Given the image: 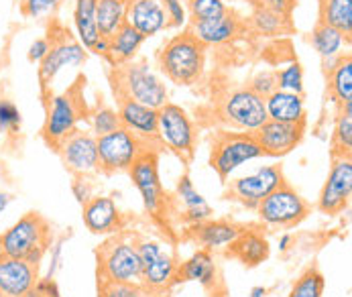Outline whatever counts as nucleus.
<instances>
[{
	"label": "nucleus",
	"instance_id": "f257e3e1",
	"mask_svg": "<svg viewBox=\"0 0 352 297\" xmlns=\"http://www.w3.org/2000/svg\"><path fill=\"white\" fill-rule=\"evenodd\" d=\"M51 245L53 234L50 222L37 212H29L0 234V256L25 258L39 267Z\"/></svg>",
	"mask_w": 352,
	"mask_h": 297
},
{
	"label": "nucleus",
	"instance_id": "f03ea898",
	"mask_svg": "<svg viewBox=\"0 0 352 297\" xmlns=\"http://www.w3.org/2000/svg\"><path fill=\"white\" fill-rule=\"evenodd\" d=\"M159 69L167 80L179 86H192L200 82L206 67V45L190 33L175 35L169 39L157 55Z\"/></svg>",
	"mask_w": 352,
	"mask_h": 297
},
{
	"label": "nucleus",
	"instance_id": "7ed1b4c3",
	"mask_svg": "<svg viewBox=\"0 0 352 297\" xmlns=\"http://www.w3.org/2000/svg\"><path fill=\"white\" fill-rule=\"evenodd\" d=\"M112 90L114 96L118 98V104L124 100H135L155 110L167 104L165 84L153 74L145 61H129L122 65H114Z\"/></svg>",
	"mask_w": 352,
	"mask_h": 297
},
{
	"label": "nucleus",
	"instance_id": "20e7f679",
	"mask_svg": "<svg viewBox=\"0 0 352 297\" xmlns=\"http://www.w3.org/2000/svg\"><path fill=\"white\" fill-rule=\"evenodd\" d=\"M88 108L84 102L82 80L74 84L67 92L57 94L47 102V118L43 124V137L51 148L61 145V141L78 129V122L86 118Z\"/></svg>",
	"mask_w": 352,
	"mask_h": 297
},
{
	"label": "nucleus",
	"instance_id": "39448f33",
	"mask_svg": "<svg viewBox=\"0 0 352 297\" xmlns=\"http://www.w3.org/2000/svg\"><path fill=\"white\" fill-rule=\"evenodd\" d=\"M98 281L141 283L143 265L137 247L120 236H110L96 248Z\"/></svg>",
	"mask_w": 352,
	"mask_h": 297
},
{
	"label": "nucleus",
	"instance_id": "423d86ee",
	"mask_svg": "<svg viewBox=\"0 0 352 297\" xmlns=\"http://www.w3.org/2000/svg\"><path fill=\"white\" fill-rule=\"evenodd\" d=\"M265 157L252 133H216L210 148V167L218 173L222 182L230 177L234 169L247 161Z\"/></svg>",
	"mask_w": 352,
	"mask_h": 297
},
{
	"label": "nucleus",
	"instance_id": "0eeeda50",
	"mask_svg": "<svg viewBox=\"0 0 352 297\" xmlns=\"http://www.w3.org/2000/svg\"><path fill=\"white\" fill-rule=\"evenodd\" d=\"M157 139L177 153L184 161H192L198 133L190 114L177 104H165L157 110Z\"/></svg>",
	"mask_w": 352,
	"mask_h": 297
},
{
	"label": "nucleus",
	"instance_id": "6e6552de",
	"mask_svg": "<svg viewBox=\"0 0 352 297\" xmlns=\"http://www.w3.org/2000/svg\"><path fill=\"white\" fill-rule=\"evenodd\" d=\"M98 147V171L104 175H114L129 171L133 161L149 148V141L139 139L126 129H116L108 135L96 137Z\"/></svg>",
	"mask_w": 352,
	"mask_h": 297
},
{
	"label": "nucleus",
	"instance_id": "1a4fd4ad",
	"mask_svg": "<svg viewBox=\"0 0 352 297\" xmlns=\"http://www.w3.org/2000/svg\"><path fill=\"white\" fill-rule=\"evenodd\" d=\"M256 214L258 220L269 226L292 228L307 218L309 204L287 182H283L267 198L261 199V204L256 206Z\"/></svg>",
	"mask_w": 352,
	"mask_h": 297
},
{
	"label": "nucleus",
	"instance_id": "9d476101",
	"mask_svg": "<svg viewBox=\"0 0 352 297\" xmlns=\"http://www.w3.org/2000/svg\"><path fill=\"white\" fill-rule=\"evenodd\" d=\"M129 175L139 190L147 212L159 218L167 212V196L159 179V155L155 148H145L131 165Z\"/></svg>",
	"mask_w": 352,
	"mask_h": 297
},
{
	"label": "nucleus",
	"instance_id": "9b49d317",
	"mask_svg": "<svg viewBox=\"0 0 352 297\" xmlns=\"http://www.w3.org/2000/svg\"><path fill=\"white\" fill-rule=\"evenodd\" d=\"M220 114L230 129L243 133H254L269 120L265 98L254 94L251 88H239L230 92L222 102Z\"/></svg>",
	"mask_w": 352,
	"mask_h": 297
},
{
	"label": "nucleus",
	"instance_id": "f8f14e48",
	"mask_svg": "<svg viewBox=\"0 0 352 297\" xmlns=\"http://www.w3.org/2000/svg\"><path fill=\"white\" fill-rule=\"evenodd\" d=\"M285 179L283 167L281 165H267L256 169L252 175L239 177L230 184L228 198L241 201L243 206L256 210L261 199L267 198L273 190H277Z\"/></svg>",
	"mask_w": 352,
	"mask_h": 297
},
{
	"label": "nucleus",
	"instance_id": "ddd939ff",
	"mask_svg": "<svg viewBox=\"0 0 352 297\" xmlns=\"http://www.w3.org/2000/svg\"><path fill=\"white\" fill-rule=\"evenodd\" d=\"M352 194V159L351 155H340L334 157L332 169L328 173V179L320 192L318 198V208L324 214H340L349 201Z\"/></svg>",
	"mask_w": 352,
	"mask_h": 297
},
{
	"label": "nucleus",
	"instance_id": "4468645a",
	"mask_svg": "<svg viewBox=\"0 0 352 297\" xmlns=\"http://www.w3.org/2000/svg\"><path fill=\"white\" fill-rule=\"evenodd\" d=\"M57 153L61 155L63 165L74 175H88L92 171H98L96 137L86 131L76 129L72 135H67L57 147Z\"/></svg>",
	"mask_w": 352,
	"mask_h": 297
},
{
	"label": "nucleus",
	"instance_id": "2eb2a0df",
	"mask_svg": "<svg viewBox=\"0 0 352 297\" xmlns=\"http://www.w3.org/2000/svg\"><path fill=\"white\" fill-rule=\"evenodd\" d=\"M252 135H254L258 147L263 148V155H267V157H283V155L292 153L303 141L305 122L267 120Z\"/></svg>",
	"mask_w": 352,
	"mask_h": 297
},
{
	"label": "nucleus",
	"instance_id": "dca6fc26",
	"mask_svg": "<svg viewBox=\"0 0 352 297\" xmlns=\"http://www.w3.org/2000/svg\"><path fill=\"white\" fill-rule=\"evenodd\" d=\"M39 279V267L25 258L0 256V296L23 297L35 287Z\"/></svg>",
	"mask_w": 352,
	"mask_h": 297
},
{
	"label": "nucleus",
	"instance_id": "f3484780",
	"mask_svg": "<svg viewBox=\"0 0 352 297\" xmlns=\"http://www.w3.org/2000/svg\"><path fill=\"white\" fill-rule=\"evenodd\" d=\"M124 23L139 31L145 39L161 33L167 29V12L163 0H129Z\"/></svg>",
	"mask_w": 352,
	"mask_h": 297
},
{
	"label": "nucleus",
	"instance_id": "a211bd4d",
	"mask_svg": "<svg viewBox=\"0 0 352 297\" xmlns=\"http://www.w3.org/2000/svg\"><path fill=\"white\" fill-rule=\"evenodd\" d=\"M82 61H86V51L80 43L72 41L69 37H63L55 43H51L50 53L43 57L41 65H39V82L41 88H47L53 78L69 65H80Z\"/></svg>",
	"mask_w": 352,
	"mask_h": 297
},
{
	"label": "nucleus",
	"instance_id": "6ab92c4d",
	"mask_svg": "<svg viewBox=\"0 0 352 297\" xmlns=\"http://www.w3.org/2000/svg\"><path fill=\"white\" fill-rule=\"evenodd\" d=\"M245 228L234 224V222H228V220H204L198 224H192L188 228V239L198 243L200 247L206 250H214V248H222L232 245L239 234L243 232Z\"/></svg>",
	"mask_w": 352,
	"mask_h": 297
},
{
	"label": "nucleus",
	"instance_id": "aec40b11",
	"mask_svg": "<svg viewBox=\"0 0 352 297\" xmlns=\"http://www.w3.org/2000/svg\"><path fill=\"white\" fill-rule=\"evenodd\" d=\"M82 220L92 234H114L120 228V210L106 196H94L82 206Z\"/></svg>",
	"mask_w": 352,
	"mask_h": 297
},
{
	"label": "nucleus",
	"instance_id": "412c9836",
	"mask_svg": "<svg viewBox=\"0 0 352 297\" xmlns=\"http://www.w3.org/2000/svg\"><path fill=\"white\" fill-rule=\"evenodd\" d=\"M118 118H120V126L131 131L139 139L149 141V143L153 139H157V110L155 108L139 104L135 100H124L120 102Z\"/></svg>",
	"mask_w": 352,
	"mask_h": 297
},
{
	"label": "nucleus",
	"instance_id": "4be33fe9",
	"mask_svg": "<svg viewBox=\"0 0 352 297\" xmlns=\"http://www.w3.org/2000/svg\"><path fill=\"white\" fill-rule=\"evenodd\" d=\"M269 252H271V247H269V241L263 236V232L245 228L239 234V239L232 245H228L226 256L241 261L245 267H256L269 258Z\"/></svg>",
	"mask_w": 352,
	"mask_h": 297
},
{
	"label": "nucleus",
	"instance_id": "5701e85b",
	"mask_svg": "<svg viewBox=\"0 0 352 297\" xmlns=\"http://www.w3.org/2000/svg\"><path fill=\"white\" fill-rule=\"evenodd\" d=\"M190 33L200 41L201 45H222L230 41L239 33V19L234 12H226L212 21H200L190 25Z\"/></svg>",
	"mask_w": 352,
	"mask_h": 297
},
{
	"label": "nucleus",
	"instance_id": "b1692460",
	"mask_svg": "<svg viewBox=\"0 0 352 297\" xmlns=\"http://www.w3.org/2000/svg\"><path fill=\"white\" fill-rule=\"evenodd\" d=\"M175 273H177L175 258L163 250L155 261L143 267L141 285L147 294H163L171 285H175Z\"/></svg>",
	"mask_w": 352,
	"mask_h": 297
},
{
	"label": "nucleus",
	"instance_id": "393cba45",
	"mask_svg": "<svg viewBox=\"0 0 352 297\" xmlns=\"http://www.w3.org/2000/svg\"><path fill=\"white\" fill-rule=\"evenodd\" d=\"M216 279H218L216 261L210 254V250H206V248L196 250L184 265H177L175 283L198 281L204 287H212L216 283Z\"/></svg>",
	"mask_w": 352,
	"mask_h": 297
},
{
	"label": "nucleus",
	"instance_id": "a878e982",
	"mask_svg": "<svg viewBox=\"0 0 352 297\" xmlns=\"http://www.w3.org/2000/svg\"><path fill=\"white\" fill-rule=\"evenodd\" d=\"M267 118L277 122H305V104L302 94L275 90L265 98Z\"/></svg>",
	"mask_w": 352,
	"mask_h": 297
},
{
	"label": "nucleus",
	"instance_id": "bb28decb",
	"mask_svg": "<svg viewBox=\"0 0 352 297\" xmlns=\"http://www.w3.org/2000/svg\"><path fill=\"white\" fill-rule=\"evenodd\" d=\"M74 23H76L80 45L88 51L94 50L96 41L100 39V31L96 23V0H76Z\"/></svg>",
	"mask_w": 352,
	"mask_h": 297
},
{
	"label": "nucleus",
	"instance_id": "cd10ccee",
	"mask_svg": "<svg viewBox=\"0 0 352 297\" xmlns=\"http://www.w3.org/2000/svg\"><path fill=\"white\" fill-rule=\"evenodd\" d=\"M145 37L135 31L131 25H122L112 37H110V47H108V57L114 65H122L135 59L137 51L141 50Z\"/></svg>",
	"mask_w": 352,
	"mask_h": 297
},
{
	"label": "nucleus",
	"instance_id": "c85d7f7f",
	"mask_svg": "<svg viewBox=\"0 0 352 297\" xmlns=\"http://www.w3.org/2000/svg\"><path fill=\"white\" fill-rule=\"evenodd\" d=\"M177 198L182 199V204L186 206V222L190 224H198L204 220H210L212 218V208L208 206L206 198L201 196L200 192L194 188L190 175H182L179 182H177Z\"/></svg>",
	"mask_w": 352,
	"mask_h": 297
},
{
	"label": "nucleus",
	"instance_id": "c756f323",
	"mask_svg": "<svg viewBox=\"0 0 352 297\" xmlns=\"http://www.w3.org/2000/svg\"><path fill=\"white\" fill-rule=\"evenodd\" d=\"M320 23L338 29L351 41L352 0H320Z\"/></svg>",
	"mask_w": 352,
	"mask_h": 297
},
{
	"label": "nucleus",
	"instance_id": "7c9ffc66",
	"mask_svg": "<svg viewBox=\"0 0 352 297\" xmlns=\"http://www.w3.org/2000/svg\"><path fill=\"white\" fill-rule=\"evenodd\" d=\"M126 2L129 0H96V23L100 37L110 39L124 25Z\"/></svg>",
	"mask_w": 352,
	"mask_h": 297
},
{
	"label": "nucleus",
	"instance_id": "2f4dec72",
	"mask_svg": "<svg viewBox=\"0 0 352 297\" xmlns=\"http://www.w3.org/2000/svg\"><path fill=\"white\" fill-rule=\"evenodd\" d=\"M328 78H330V92L332 98L336 102L346 104L352 102V59L351 53H346L344 57L336 59V65L328 69Z\"/></svg>",
	"mask_w": 352,
	"mask_h": 297
},
{
	"label": "nucleus",
	"instance_id": "473e14b6",
	"mask_svg": "<svg viewBox=\"0 0 352 297\" xmlns=\"http://www.w3.org/2000/svg\"><path fill=\"white\" fill-rule=\"evenodd\" d=\"M332 155H352V102L342 104V112L338 114L334 133H332Z\"/></svg>",
	"mask_w": 352,
	"mask_h": 297
},
{
	"label": "nucleus",
	"instance_id": "72a5a7b5",
	"mask_svg": "<svg viewBox=\"0 0 352 297\" xmlns=\"http://www.w3.org/2000/svg\"><path fill=\"white\" fill-rule=\"evenodd\" d=\"M311 43H314V50L318 51L324 59H332L342 47L344 35L338 29L318 21V25L311 33Z\"/></svg>",
	"mask_w": 352,
	"mask_h": 297
},
{
	"label": "nucleus",
	"instance_id": "f704fd0d",
	"mask_svg": "<svg viewBox=\"0 0 352 297\" xmlns=\"http://www.w3.org/2000/svg\"><path fill=\"white\" fill-rule=\"evenodd\" d=\"M324 287H326V281H324V275L320 273V269L309 267L296 281L289 297H322L324 296Z\"/></svg>",
	"mask_w": 352,
	"mask_h": 297
},
{
	"label": "nucleus",
	"instance_id": "c9c22d12",
	"mask_svg": "<svg viewBox=\"0 0 352 297\" xmlns=\"http://www.w3.org/2000/svg\"><path fill=\"white\" fill-rule=\"evenodd\" d=\"M285 21H287V16H281V14L269 10V8H263V6L256 8V12L252 14V23H254L256 31L267 35V37L279 35L285 27Z\"/></svg>",
	"mask_w": 352,
	"mask_h": 297
},
{
	"label": "nucleus",
	"instance_id": "e433bc0d",
	"mask_svg": "<svg viewBox=\"0 0 352 297\" xmlns=\"http://www.w3.org/2000/svg\"><path fill=\"white\" fill-rule=\"evenodd\" d=\"M228 12V6L224 0H190V14L192 23L200 21H212Z\"/></svg>",
	"mask_w": 352,
	"mask_h": 297
},
{
	"label": "nucleus",
	"instance_id": "4c0bfd02",
	"mask_svg": "<svg viewBox=\"0 0 352 297\" xmlns=\"http://www.w3.org/2000/svg\"><path fill=\"white\" fill-rule=\"evenodd\" d=\"M275 76H277V88L279 90L294 92V94H302L303 92V69L298 61L279 69Z\"/></svg>",
	"mask_w": 352,
	"mask_h": 297
},
{
	"label": "nucleus",
	"instance_id": "58836bf2",
	"mask_svg": "<svg viewBox=\"0 0 352 297\" xmlns=\"http://www.w3.org/2000/svg\"><path fill=\"white\" fill-rule=\"evenodd\" d=\"M98 297H147L141 283L98 281Z\"/></svg>",
	"mask_w": 352,
	"mask_h": 297
},
{
	"label": "nucleus",
	"instance_id": "ea45409f",
	"mask_svg": "<svg viewBox=\"0 0 352 297\" xmlns=\"http://www.w3.org/2000/svg\"><path fill=\"white\" fill-rule=\"evenodd\" d=\"M116 129H120L118 112H114L112 108H106V106H100L92 112V131L96 137L108 135Z\"/></svg>",
	"mask_w": 352,
	"mask_h": 297
},
{
	"label": "nucleus",
	"instance_id": "a19ab883",
	"mask_svg": "<svg viewBox=\"0 0 352 297\" xmlns=\"http://www.w3.org/2000/svg\"><path fill=\"white\" fill-rule=\"evenodd\" d=\"M21 126V112L10 100H0V133L16 131Z\"/></svg>",
	"mask_w": 352,
	"mask_h": 297
},
{
	"label": "nucleus",
	"instance_id": "79ce46f5",
	"mask_svg": "<svg viewBox=\"0 0 352 297\" xmlns=\"http://www.w3.org/2000/svg\"><path fill=\"white\" fill-rule=\"evenodd\" d=\"M249 88H251L254 94H258L261 98L271 96L275 90H279L277 88V76H275V72H261V74H256L251 80V86Z\"/></svg>",
	"mask_w": 352,
	"mask_h": 297
},
{
	"label": "nucleus",
	"instance_id": "37998d69",
	"mask_svg": "<svg viewBox=\"0 0 352 297\" xmlns=\"http://www.w3.org/2000/svg\"><path fill=\"white\" fill-rule=\"evenodd\" d=\"M61 0H23V12L31 19H39L51 12Z\"/></svg>",
	"mask_w": 352,
	"mask_h": 297
},
{
	"label": "nucleus",
	"instance_id": "c03bdc74",
	"mask_svg": "<svg viewBox=\"0 0 352 297\" xmlns=\"http://www.w3.org/2000/svg\"><path fill=\"white\" fill-rule=\"evenodd\" d=\"M167 12V27H182L186 23V8L182 0H163Z\"/></svg>",
	"mask_w": 352,
	"mask_h": 297
},
{
	"label": "nucleus",
	"instance_id": "a18cd8bd",
	"mask_svg": "<svg viewBox=\"0 0 352 297\" xmlns=\"http://www.w3.org/2000/svg\"><path fill=\"white\" fill-rule=\"evenodd\" d=\"M137 247V252H139V258H141V265L145 267V265H149L151 261H155L161 252H163V248L159 243H155V241H141L139 245H135Z\"/></svg>",
	"mask_w": 352,
	"mask_h": 297
},
{
	"label": "nucleus",
	"instance_id": "49530a36",
	"mask_svg": "<svg viewBox=\"0 0 352 297\" xmlns=\"http://www.w3.org/2000/svg\"><path fill=\"white\" fill-rule=\"evenodd\" d=\"M72 192H74V196L76 199L84 206L88 199L94 198V192H92V186H90V182L86 179V175H76V179H74V184H72Z\"/></svg>",
	"mask_w": 352,
	"mask_h": 297
},
{
	"label": "nucleus",
	"instance_id": "de8ad7c7",
	"mask_svg": "<svg viewBox=\"0 0 352 297\" xmlns=\"http://www.w3.org/2000/svg\"><path fill=\"white\" fill-rule=\"evenodd\" d=\"M51 50V41L50 39H35L33 43H31V47H29V53H27V57H29V61H43V57L50 53Z\"/></svg>",
	"mask_w": 352,
	"mask_h": 297
},
{
	"label": "nucleus",
	"instance_id": "09e8293b",
	"mask_svg": "<svg viewBox=\"0 0 352 297\" xmlns=\"http://www.w3.org/2000/svg\"><path fill=\"white\" fill-rule=\"evenodd\" d=\"M294 4H296L294 0H261L263 8H269V10H273V12H277L281 16H289Z\"/></svg>",
	"mask_w": 352,
	"mask_h": 297
},
{
	"label": "nucleus",
	"instance_id": "8fccbe9b",
	"mask_svg": "<svg viewBox=\"0 0 352 297\" xmlns=\"http://www.w3.org/2000/svg\"><path fill=\"white\" fill-rule=\"evenodd\" d=\"M61 250H63V239L61 241H57L55 245H51V263H50V269H47V279H53V275L57 273V269H59V265H61Z\"/></svg>",
	"mask_w": 352,
	"mask_h": 297
},
{
	"label": "nucleus",
	"instance_id": "3c124183",
	"mask_svg": "<svg viewBox=\"0 0 352 297\" xmlns=\"http://www.w3.org/2000/svg\"><path fill=\"white\" fill-rule=\"evenodd\" d=\"M35 289H39V292H41V294H43L45 297H61L57 283H55L53 279H47V277H43V279H37V283H35Z\"/></svg>",
	"mask_w": 352,
	"mask_h": 297
},
{
	"label": "nucleus",
	"instance_id": "603ef678",
	"mask_svg": "<svg viewBox=\"0 0 352 297\" xmlns=\"http://www.w3.org/2000/svg\"><path fill=\"white\" fill-rule=\"evenodd\" d=\"M108 47H110V39H106V37H100L98 41H96V45H94V53L96 55H104V57H108Z\"/></svg>",
	"mask_w": 352,
	"mask_h": 297
},
{
	"label": "nucleus",
	"instance_id": "864d4df0",
	"mask_svg": "<svg viewBox=\"0 0 352 297\" xmlns=\"http://www.w3.org/2000/svg\"><path fill=\"white\" fill-rule=\"evenodd\" d=\"M292 241H294V239H292V234H283V236H281V241H279V250H281V252H285V250L289 248V245H292Z\"/></svg>",
	"mask_w": 352,
	"mask_h": 297
},
{
	"label": "nucleus",
	"instance_id": "5fc2aeb1",
	"mask_svg": "<svg viewBox=\"0 0 352 297\" xmlns=\"http://www.w3.org/2000/svg\"><path fill=\"white\" fill-rule=\"evenodd\" d=\"M10 194H2V192H0V214H2V212H4V210H6V208H8V204H10Z\"/></svg>",
	"mask_w": 352,
	"mask_h": 297
},
{
	"label": "nucleus",
	"instance_id": "6e6d98bb",
	"mask_svg": "<svg viewBox=\"0 0 352 297\" xmlns=\"http://www.w3.org/2000/svg\"><path fill=\"white\" fill-rule=\"evenodd\" d=\"M267 296V289H265V287H261V285H258V287H252L251 289V297H265Z\"/></svg>",
	"mask_w": 352,
	"mask_h": 297
},
{
	"label": "nucleus",
	"instance_id": "4d7b16f0",
	"mask_svg": "<svg viewBox=\"0 0 352 297\" xmlns=\"http://www.w3.org/2000/svg\"><path fill=\"white\" fill-rule=\"evenodd\" d=\"M23 297H45V296H43V294H41L39 289H35V287H33L31 292H27V294H25Z\"/></svg>",
	"mask_w": 352,
	"mask_h": 297
},
{
	"label": "nucleus",
	"instance_id": "13d9d810",
	"mask_svg": "<svg viewBox=\"0 0 352 297\" xmlns=\"http://www.w3.org/2000/svg\"><path fill=\"white\" fill-rule=\"evenodd\" d=\"M0 297H2V296H0Z\"/></svg>",
	"mask_w": 352,
	"mask_h": 297
}]
</instances>
